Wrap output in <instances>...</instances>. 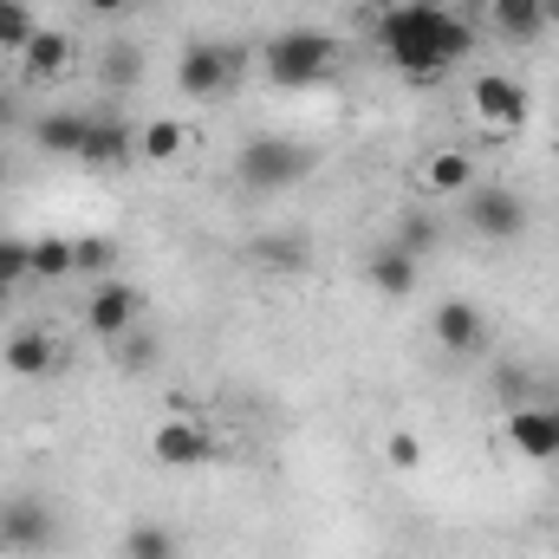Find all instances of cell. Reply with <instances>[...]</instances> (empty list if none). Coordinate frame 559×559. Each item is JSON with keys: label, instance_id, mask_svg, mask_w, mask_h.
Instances as JSON below:
<instances>
[{"label": "cell", "instance_id": "1", "mask_svg": "<svg viewBox=\"0 0 559 559\" xmlns=\"http://www.w3.org/2000/svg\"><path fill=\"white\" fill-rule=\"evenodd\" d=\"M378 39H384L391 66H397V72H411V79H436V72H449V66H462V59L475 52V26H468L462 13L436 7V0L384 7Z\"/></svg>", "mask_w": 559, "mask_h": 559}, {"label": "cell", "instance_id": "2", "mask_svg": "<svg viewBox=\"0 0 559 559\" xmlns=\"http://www.w3.org/2000/svg\"><path fill=\"white\" fill-rule=\"evenodd\" d=\"M261 66H267L274 85L306 92V85L332 79V66H338V39L319 33V26H286V33H274V39L261 46Z\"/></svg>", "mask_w": 559, "mask_h": 559}, {"label": "cell", "instance_id": "3", "mask_svg": "<svg viewBox=\"0 0 559 559\" xmlns=\"http://www.w3.org/2000/svg\"><path fill=\"white\" fill-rule=\"evenodd\" d=\"M235 176H241L254 195H274V189H293L299 176H312V150L293 143V138H254L235 156Z\"/></svg>", "mask_w": 559, "mask_h": 559}, {"label": "cell", "instance_id": "4", "mask_svg": "<svg viewBox=\"0 0 559 559\" xmlns=\"http://www.w3.org/2000/svg\"><path fill=\"white\" fill-rule=\"evenodd\" d=\"M241 66H248V52H241V46L195 39V46L182 52V66H176V85H182L189 98H222V92L241 79Z\"/></svg>", "mask_w": 559, "mask_h": 559}, {"label": "cell", "instance_id": "5", "mask_svg": "<svg viewBox=\"0 0 559 559\" xmlns=\"http://www.w3.org/2000/svg\"><path fill=\"white\" fill-rule=\"evenodd\" d=\"M52 534H59V521H52V508L39 495H7L0 501V554L33 559L52 547Z\"/></svg>", "mask_w": 559, "mask_h": 559}, {"label": "cell", "instance_id": "6", "mask_svg": "<svg viewBox=\"0 0 559 559\" xmlns=\"http://www.w3.org/2000/svg\"><path fill=\"white\" fill-rule=\"evenodd\" d=\"M468 105H475L481 131H495V138H514V131L527 124V92H521L508 72H481V79L468 85Z\"/></svg>", "mask_w": 559, "mask_h": 559}, {"label": "cell", "instance_id": "7", "mask_svg": "<svg viewBox=\"0 0 559 559\" xmlns=\"http://www.w3.org/2000/svg\"><path fill=\"white\" fill-rule=\"evenodd\" d=\"M468 228L488 235V241H514V235L527 228V202H521L514 189H501V182L468 189Z\"/></svg>", "mask_w": 559, "mask_h": 559}, {"label": "cell", "instance_id": "8", "mask_svg": "<svg viewBox=\"0 0 559 559\" xmlns=\"http://www.w3.org/2000/svg\"><path fill=\"white\" fill-rule=\"evenodd\" d=\"M138 312H143L138 286H124L118 274L98 280L92 299H85V325H92L98 338H124V332H138Z\"/></svg>", "mask_w": 559, "mask_h": 559}, {"label": "cell", "instance_id": "9", "mask_svg": "<svg viewBox=\"0 0 559 559\" xmlns=\"http://www.w3.org/2000/svg\"><path fill=\"white\" fill-rule=\"evenodd\" d=\"M150 449H156V462H163V468H202V462H215V436H209L202 423H189V417L156 423Z\"/></svg>", "mask_w": 559, "mask_h": 559}, {"label": "cell", "instance_id": "10", "mask_svg": "<svg viewBox=\"0 0 559 559\" xmlns=\"http://www.w3.org/2000/svg\"><path fill=\"white\" fill-rule=\"evenodd\" d=\"M508 442L527 462H559V404H521L508 417Z\"/></svg>", "mask_w": 559, "mask_h": 559}, {"label": "cell", "instance_id": "11", "mask_svg": "<svg viewBox=\"0 0 559 559\" xmlns=\"http://www.w3.org/2000/svg\"><path fill=\"white\" fill-rule=\"evenodd\" d=\"M429 332H436V345H442V352H455V358H468V352H481V345H488V319H481V306H475V299H442V306H436V319H429Z\"/></svg>", "mask_w": 559, "mask_h": 559}, {"label": "cell", "instance_id": "12", "mask_svg": "<svg viewBox=\"0 0 559 559\" xmlns=\"http://www.w3.org/2000/svg\"><path fill=\"white\" fill-rule=\"evenodd\" d=\"M79 163H92V169H124V163H138V131H131L124 118H92Z\"/></svg>", "mask_w": 559, "mask_h": 559}, {"label": "cell", "instance_id": "13", "mask_svg": "<svg viewBox=\"0 0 559 559\" xmlns=\"http://www.w3.org/2000/svg\"><path fill=\"white\" fill-rule=\"evenodd\" d=\"M20 72H26V79H39V85H46V79H66V72H72V33L39 26V33L20 46Z\"/></svg>", "mask_w": 559, "mask_h": 559}, {"label": "cell", "instance_id": "14", "mask_svg": "<svg viewBox=\"0 0 559 559\" xmlns=\"http://www.w3.org/2000/svg\"><path fill=\"white\" fill-rule=\"evenodd\" d=\"M488 20L508 46H534L547 33V0H488Z\"/></svg>", "mask_w": 559, "mask_h": 559}, {"label": "cell", "instance_id": "15", "mask_svg": "<svg viewBox=\"0 0 559 559\" xmlns=\"http://www.w3.org/2000/svg\"><path fill=\"white\" fill-rule=\"evenodd\" d=\"M423 189H429V195H468V189H475V156H468V150H436V156H423Z\"/></svg>", "mask_w": 559, "mask_h": 559}, {"label": "cell", "instance_id": "16", "mask_svg": "<svg viewBox=\"0 0 559 559\" xmlns=\"http://www.w3.org/2000/svg\"><path fill=\"white\" fill-rule=\"evenodd\" d=\"M0 365H7L13 378H46V371H52V332H39V325H20V332L7 338Z\"/></svg>", "mask_w": 559, "mask_h": 559}, {"label": "cell", "instance_id": "17", "mask_svg": "<svg viewBox=\"0 0 559 559\" xmlns=\"http://www.w3.org/2000/svg\"><path fill=\"white\" fill-rule=\"evenodd\" d=\"M85 131H92V118H79V111H46V118L33 124V143H39L46 156H72V163H79Z\"/></svg>", "mask_w": 559, "mask_h": 559}, {"label": "cell", "instance_id": "18", "mask_svg": "<svg viewBox=\"0 0 559 559\" xmlns=\"http://www.w3.org/2000/svg\"><path fill=\"white\" fill-rule=\"evenodd\" d=\"M371 286L391 293V299L417 293V254H404V248H378V254H371Z\"/></svg>", "mask_w": 559, "mask_h": 559}, {"label": "cell", "instance_id": "19", "mask_svg": "<svg viewBox=\"0 0 559 559\" xmlns=\"http://www.w3.org/2000/svg\"><path fill=\"white\" fill-rule=\"evenodd\" d=\"M118 274V248L105 235H79L72 241V280H111Z\"/></svg>", "mask_w": 559, "mask_h": 559}, {"label": "cell", "instance_id": "20", "mask_svg": "<svg viewBox=\"0 0 559 559\" xmlns=\"http://www.w3.org/2000/svg\"><path fill=\"white\" fill-rule=\"evenodd\" d=\"M182 124H176V118H150V124H143L138 131V156L143 163H176V156H182Z\"/></svg>", "mask_w": 559, "mask_h": 559}, {"label": "cell", "instance_id": "21", "mask_svg": "<svg viewBox=\"0 0 559 559\" xmlns=\"http://www.w3.org/2000/svg\"><path fill=\"white\" fill-rule=\"evenodd\" d=\"M39 33V20H33V7L26 0H0V52H13L20 59V46Z\"/></svg>", "mask_w": 559, "mask_h": 559}, {"label": "cell", "instance_id": "22", "mask_svg": "<svg viewBox=\"0 0 559 559\" xmlns=\"http://www.w3.org/2000/svg\"><path fill=\"white\" fill-rule=\"evenodd\" d=\"M33 280H72V241L39 235L33 241Z\"/></svg>", "mask_w": 559, "mask_h": 559}, {"label": "cell", "instance_id": "23", "mask_svg": "<svg viewBox=\"0 0 559 559\" xmlns=\"http://www.w3.org/2000/svg\"><path fill=\"white\" fill-rule=\"evenodd\" d=\"M124 559H176V534L156 527V521H143V527L124 534Z\"/></svg>", "mask_w": 559, "mask_h": 559}, {"label": "cell", "instance_id": "24", "mask_svg": "<svg viewBox=\"0 0 559 559\" xmlns=\"http://www.w3.org/2000/svg\"><path fill=\"white\" fill-rule=\"evenodd\" d=\"M436 241H442V222L423 215V209H411V215L397 222V241H391V248H404V254H429Z\"/></svg>", "mask_w": 559, "mask_h": 559}, {"label": "cell", "instance_id": "25", "mask_svg": "<svg viewBox=\"0 0 559 559\" xmlns=\"http://www.w3.org/2000/svg\"><path fill=\"white\" fill-rule=\"evenodd\" d=\"M254 254H261L267 267H280V274H299V267H306V241H299V235H267Z\"/></svg>", "mask_w": 559, "mask_h": 559}, {"label": "cell", "instance_id": "26", "mask_svg": "<svg viewBox=\"0 0 559 559\" xmlns=\"http://www.w3.org/2000/svg\"><path fill=\"white\" fill-rule=\"evenodd\" d=\"M0 280H7V286L33 280V241H20V235H0Z\"/></svg>", "mask_w": 559, "mask_h": 559}, {"label": "cell", "instance_id": "27", "mask_svg": "<svg viewBox=\"0 0 559 559\" xmlns=\"http://www.w3.org/2000/svg\"><path fill=\"white\" fill-rule=\"evenodd\" d=\"M138 79H143L138 46H105V85H138Z\"/></svg>", "mask_w": 559, "mask_h": 559}, {"label": "cell", "instance_id": "28", "mask_svg": "<svg viewBox=\"0 0 559 559\" xmlns=\"http://www.w3.org/2000/svg\"><path fill=\"white\" fill-rule=\"evenodd\" d=\"M384 455H391V468H417V462H423V442L411 436V429H391V436H384Z\"/></svg>", "mask_w": 559, "mask_h": 559}, {"label": "cell", "instance_id": "29", "mask_svg": "<svg viewBox=\"0 0 559 559\" xmlns=\"http://www.w3.org/2000/svg\"><path fill=\"white\" fill-rule=\"evenodd\" d=\"M111 345H118V365H124V371H143V365L156 358V345H150L143 332H124V338H111Z\"/></svg>", "mask_w": 559, "mask_h": 559}, {"label": "cell", "instance_id": "30", "mask_svg": "<svg viewBox=\"0 0 559 559\" xmlns=\"http://www.w3.org/2000/svg\"><path fill=\"white\" fill-rule=\"evenodd\" d=\"M124 7H131V0H85V13H98V20H118Z\"/></svg>", "mask_w": 559, "mask_h": 559}, {"label": "cell", "instance_id": "31", "mask_svg": "<svg viewBox=\"0 0 559 559\" xmlns=\"http://www.w3.org/2000/svg\"><path fill=\"white\" fill-rule=\"evenodd\" d=\"M547 26H559V0H547Z\"/></svg>", "mask_w": 559, "mask_h": 559}, {"label": "cell", "instance_id": "32", "mask_svg": "<svg viewBox=\"0 0 559 559\" xmlns=\"http://www.w3.org/2000/svg\"><path fill=\"white\" fill-rule=\"evenodd\" d=\"M7 299H13V286H7V280H0V306H7Z\"/></svg>", "mask_w": 559, "mask_h": 559}, {"label": "cell", "instance_id": "33", "mask_svg": "<svg viewBox=\"0 0 559 559\" xmlns=\"http://www.w3.org/2000/svg\"><path fill=\"white\" fill-rule=\"evenodd\" d=\"M0 176H7V156H0Z\"/></svg>", "mask_w": 559, "mask_h": 559}]
</instances>
